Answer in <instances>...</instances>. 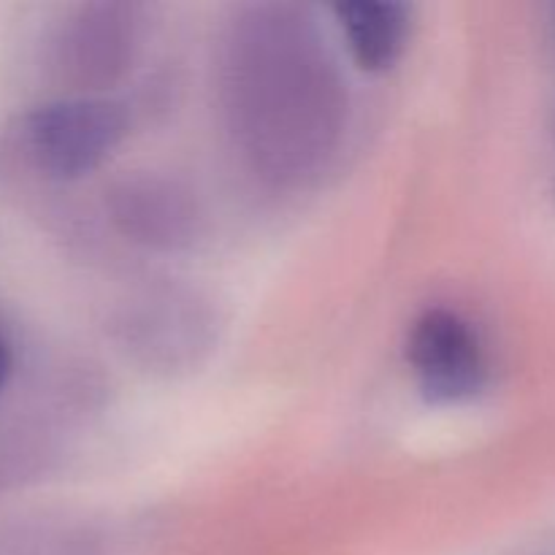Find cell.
I'll use <instances>...</instances> for the list:
<instances>
[{
	"label": "cell",
	"instance_id": "obj_1",
	"mask_svg": "<svg viewBox=\"0 0 555 555\" xmlns=\"http://www.w3.org/2000/svg\"><path fill=\"white\" fill-rule=\"evenodd\" d=\"M125 114L101 98H60L27 112L9 133V150L30 171L76 179L95 171L119 146Z\"/></svg>",
	"mask_w": 555,
	"mask_h": 555
},
{
	"label": "cell",
	"instance_id": "obj_2",
	"mask_svg": "<svg viewBox=\"0 0 555 555\" xmlns=\"http://www.w3.org/2000/svg\"><path fill=\"white\" fill-rule=\"evenodd\" d=\"M406 361L428 401L459 404L482 390L488 358L469 320L450 309H428L406 339Z\"/></svg>",
	"mask_w": 555,
	"mask_h": 555
},
{
	"label": "cell",
	"instance_id": "obj_3",
	"mask_svg": "<svg viewBox=\"0 0 555 555\" xmlns=\"http://www.w3.org/2000/svg\"><path fill=\"white\" fill-rule=\"evenodd\" d=\"M112 215L133 242L177 249L190 244L198 225L188 193L163 179H130L112 193Z\"/></svg>",
	"mask_w": 555,
	"mask_h": 555
},
{
	"label": "cell",
	"instance_id": "obj_4",
	"mask_svg": "<svg viewBox=\"0 0 555 555\" xmlns=\"http://www.w3.org/2000/svg\"><path fill=\"white\" fill-rule=\"evenodd\" d=\"M133 43V22L122 5H90L60 38V60L81 81H108L122 70Z\"/></svg>",
	"mask_w": 555,
	"mask_h": 555
},
{
	"label": "cell",
	"instance_id": "obj_5",
	"mask_svg": "<svg viewBox=\"0 0 555 555\" xmlns=\"http://www.w3.org/2000/svg\"><path fill=\"white\" fill-rule=\"evenodd\" d=\"M336 16L361 68L385 70L404 52L410 36V16L404 5L361 0L336 5Z\"/></svg>",
	"mask_w": 555,
	"mask_h": 555
},
{
	"label": "cell",
	"instance_id": "obj_6",
	"mask_svg": "<svg viewBox=\"0 0 555 555\" xmlns=\"http://www.w3.org/2000/svg\"><path fill=\"white\" fill-rule=\"evenodd\" d=\"M14 366H16L14 341H11L9 328L0 323V396H3V390L9 388L11 377H14Z\"/></svg>",
	"mask_w": 555,
	"mask_h": 555
}]
</instances>
